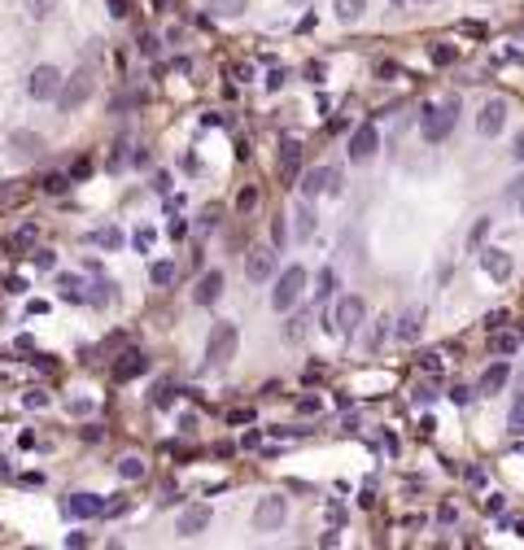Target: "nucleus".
I'll return each mask as SVG.
<instances>
[{
	"mask_svg": "<svg viewBox=\"0 0 524 550\" xmlns=\"http://www.w3.org/2000/svg\"><path fill=\"white\" fill-rule=\"evenodd\" d=\"M455 118H459V96H450V101H441V105H429L424 110V140L441 144L455 131Z\"/></svg>",
	"mask_w": 524,
	"mask_h": 550,
	"instance_id": "obj_1",
	"label": "nucleus"
},
{
	"mask_svg": "<svg viewBox=\"0 0 524 550\" xmlns=\"http://www.w3.org/2000/svg\"><path fill=\"white\" fill-rule=\"evenodd\" d=\"M92 74L88 70H74L70 79H62V92H57V110L62 114H74V110H83L88 105V96H92Z\"/></svg>",
	"mask_w": 524,
	"mask_h": 550,
	"instance_id": "obj_2",
	"label": "nucleus"
},
{
	"mask_svg": "<svg viewBox=\"0 0 524 550\" xmlns=\"http://www.w3.org/2000/svg\"><path fill=\"white\" fill-rule=\"evenodd\" d=\"M302 288H306V267H289L276 280V288H271V310H293Z\"/></svg>",
	"mask_w": 524,
	"mask_h": 550,
	"instance_id": "obj_3",
	"label": "nucleus"
},
{
	"mask_svg": "<svg viewBox=\"0 0 524 550\" xmlns=\"http://www.w3.org/2000/svg\"><path fill=\"white\" fill-rule=\"evenodd\" d=\"M236 345H240V332H236V323H214L210 337H206V358L219 367V363H228L236 354Z\"/></svg>",
	"mask_w": 524,
	"mask_h": 550,
	"instance_id": "obj_4",
	"label": "nucleus"
},
{
	"mask_svg": "<svg viewBox=\"0 0 524 550\" xmlns=\"http://www.w3.org/2000/svg\"><path fill=\"white\" fill-rule=\"evenodd\" d=\"M363 319H367V302H363V297H341L337 310H332V332L354 337L363 328Z\"/></svg>",
	"mask_w": 524,
	"mask_h": 550,
	"instance_id": "obj_5",
	"label": "nucleus"
},
{
	"mask_svg": "<svg viewBox=\"0 0 524 550\" xmlns=\"http://www.w3.org/2000/svg\"><path fill=\"white\" fill-rule=\"evenodd\" d=\"M284 520H289V503H284V493H267V498H258V507H254V529L271 533V529H280Z\"/></svg>",
	"mask_w": 524,
	"mask_h": 550,
	"instance_id": "obj_6",
	"label": "nucleus"
},
{
	"mask_svg": "<svg viewBox=\"0 0 524 550\" xmlns=\"http://www.w3.org/2000/svg\"><path fill=\"white\" fill-rule=\"evenodd\" d=\"M27 92L35 96V101H57V92H62V70H57V66H35L31 79H27Z\"/></svg>",
	"mask_w": 524,
	"mask_h": 550,
	"instance_id": "obj_7",
	"label": "nucleus"
},
{
	"mask_svg": "<svg viewBox=\"0 0 524 550\" xmlns=\"http://www.w3.org/2000/svg\"><path fill=\"white\" fill-rule=\"evenodd\" d=\"M245 275L254 284H267L271 275H276V249H271V245H254L245 254Z\"/></svg>",
	"mask_w": 524,
	"mask_h": 550,
	"instance_id": "obj_8",
	"label": "nucleus"
},
{
	"mask_svg": "<svg viewBox=\"0 0 524 550\" xmlns=\"http://www.w3.org/2000/svg\"><path fill=\"white\" fill-rule=\"evenodd\" d=\"M376 148H380V131L371 127V122H363V127H354V136H349V162H371L376 158Z\"/></svg>",
	"mask_w": 524,
	"mask_h": 550,
	"instance_id": "obj_9",
	"label": "nucleus"
},
{
	"mask_svg": "<svg viewBox=\"0 0 524 550\" xmlns=\"http://www.w3.org/2000/svg\"><path fill=\"white\" fill-rule=\"evenodd\" d=\"M503 127H507V101H503V96H494V101H485L481 114H477V131L494 140Z\"/></svg>",
	"mask_w": 524,
	"mask_h": 550,
	"instance_id": "obj_10",
	"label": "nucleus"
},
{
	"mask_svg": "<svg viewBox=\"0 0 524 550\" xmlns=\"http://www.w3.org/2000/svg\"><path fill=\"white\" fill-rule=\"evenodd\" d=\"M105 511H110V503L101 493H70L66 498V515H74V520H96Z\"/></svg>",
	"mask_w": 524,
	"mask_h": 550,
	"instance_id": "obj_11",
	"label": "nucleus"
},
{
	"mask_svg": "<svg viewBox=\"0 0 524 550\" xmlns=\"http://www.w3.org/2000/svg\"><path fill=\"white\" fill-rule=\"evenodd\" d=\"M481 271L489 275V280H511V271H516V262H511V254L507 249H481Z\"/></svg>",
	"mask_w": 524,
	"mask_h": 550,
	"instance_id": "obj_12",
	"label": "nucleus"
},
{
	"mask_svg": "<svg viewBox=\"0 0 524 550\" xmlns=\"http://www.w3.org/2000/svg\"><path fill=\"white\" fill-rule=\"evenodd\" d=\"M280 180L284 184L302 180V144L297 140H280Z\"/></svg>",
	"mask_w": 524,
	"mask_h": 550,
	"instance_id": "obj_13",
	"label": "nucleus"
},
{
	"mask_svg": "<svg viewBox=\"0 0 524 550\" xmlns=\"http://www.w3.org/2000/svg\"><path fill=\"white\" fill-rule=\"evenodd\" d=\"M223 297V271H206L202 280H197V288H192V302L197 306H214Z\"/></svg>",
	"mask_w": 524,
	"mask_h": 550,
	"instance_id": "obj_14",
	"label": "nucleus"
},
{
	"mask_svg": "<svg viewBox=\"0 0 524 550\" xmlns=\"http://www.w3.org/2000/svg\"><path fill=\"white\" fill-rule=\"evenodd\" d=\"M149 371V358L140 354V349H127V354H118V363H114V380H136V376H144Z\"/></svg>",
	"mask_w": 524,
	"mask_h": 550,
	"instance_id": "obj_15",
	"label": "nucleus"
},
{
	"mask_svg": "<svg viewBox=\"0 0 524 550\" xmlns=\"http://www.w3.org/2000/svg\"><path fill=\"white\" fill-rule=\"evenodd\" d=\"M175 529H180V537H197V533H206V529H210V507H206V503L188 507V511L180 515V524H175Z\"/></svg>",
	"mask_w": 524,
	"mask_h": 550,
	"instance_id": "obj_16",
	"label": "nucleus"
},
{
	"mask_svg": "<svg viewBox=\"0 0 524 550\" xmlns=\"http://www.w3.org/2000/svg\"><path fill=\"white\" fill-rule=\"evenodd\" d=\"M328 180H332V166H315V170H302V184L297 188H302L306 201H315L319 192H328Z\"/></svg>",
	"mask_w": 524,
	"mask_h": 550,
	"instance_id": "obj_17",
	"label": "nucleus"
},
{
	"mask_svg": "<svg viewBox=\"0 0 524 550\" xmlns=\"http://www.w3.org/2000/svg\"><path fill=\"white\" fill-rule=\"evenodd\" d=\"M419 332H424V310H407L402 319H397V328H393V337H397V341H407V345H415Z\"/></svg>",
	"mask_w": 524,
	"mask_h": 550,
	"instance_id": "obj_18",
	"label": "nucleus"
},
{
	"mask_svg": "<svg viewBox=\"0 0 524 550\" xmlns=\"http://www.w3.org/2000/svg\"><path fill=\"white\" fill-rule=\"evenodd\" d=\"M9 148H13V153H22V158H40L44 140H40L35 131H13V136H9Z\"/></svg>",
	"mask_w": 524,
	"mask_h": 550,
	"instance_id": "obj_19",
	"label": "nucleus"
},
{
	"mask_svg": "<svg viewBox=\"0 0 524 550\" xmlns=\"http://www.w3.org/2000/svg\"><path fill=\"white\" fill-rule=\"evenodd\" d=\"M507 380H511V367H507V363H494V367H485V376H481V393H489V397H494V393L503 389Z\"/></svg>",
	"mask_w": 524,
	"mask_h": 550,
	"instance_id": "obj_20",
	"label": "nucleus"
},
{
	"mask_svg": "<svg viewBox=\"0 0 524 550\" xmlns=\"http://www.w3.org/2000/svg\"><path fill=\"white\" fill-rule=\"evenodd\" d=\"M57 288L66 302H88V293H83V280L79 275H57Z\"/></svg>",
	"mask_w": 524,
	"mask_h": 550,
	"instance_id": "obj_21",
	"label": "nucleus"
},
{
	"mask_svg": "<svg viewBox=\"0 0 524 550\" xmlns=\"http://www.w3.org/2000/svg\"><path fill=\"white\" fill-rule=\"evenodd\" d=\"M489 349H494L498 358H503V354H516V349H520V337H511V332L498 328V332H489Z\"/></svg>",
	"mask_w": 524,
	"mask_h": 550,
	"instance_id": "obj_22",
	"label": "nucleus"
},
{
	"mask_svg": "<svg viewBox=\"0 0 524 550\" xmlns=\"http://www.w3.org/2000/svg\"><path fill=\"white\" fill-rule=\"evenodd\" d=\"M249 0H210V18H240Z\"/></svg>",
	"mask_w": 524,
	"mask_h": 550,
	"instance_id": "obj_23",
	"label": "nucleus"
},
{
	"mask_svg": "<svg viewBox=\"0 0 524 550\" xmlns=\"http://www.w3.org/2000/svg\"><path fill=\"white\" fill-rule=\"evenodd\" d=\"M88 240H92L96 249H122V232H118V228H96Z\"/></svg>",
	"mask_w": 524,
	"mask_h": 550,
	"instance_id": "obj_24",
	"label": "nucleus"
},
{
	"mask_svg": "<svg viewBox=\"0 0 524 550\" xmlns=\"http://www.w3.org/2000/svg\"><path fill=\"white\" fill-rule=\"evenodd\" d=\"M332 288H337V271H332V267H323V271H319V280H315V302H328Z\"/></svg>",
	"mask_w": 524,
	"mask_h": 550,
	"instance_id": "obj_25",
	"label": "nucleus"
},
{
	"mask_svg": "<svg viewBox=\"0 0 524 550\" xmlns=\"http://www.w3.org/2000/svg\"><path fill=\"white\" fill-rule=\"evenodd\" d=\"M332 9H337V18H341V22H359V18H363V9H367V0H337Z\"/></svg>",
	"mask_w": 524,
	"mask_h": 550,
	"instance_id": "obj_26",
	"label": "nucleus"
},
{
	"mask_svg": "<svg viewBox=\"0 0 524 550\" xmlns=\"http://www.w3.org/2000/svg\"><path fill=\"white\" fill-rule=\"evenodd\" d=\"M118 476H122V481H140V476H144V459H136V455L118 459Z\"/></svg>",
	"mask_w": 524,
	"mask_h": 550,
	"instance_id": "obj_27",
	"label": "nucleus"
},
{
	"mask_svg": "<svg viewBox=\"0 0 524 550\" xmlns=\"http://www.w3.org/2000/svg\"><path fill=\"white\" fill-rule=\"evenodd\" d=\"M149 280H153L158 288L175 284V262H153V267H149Z\"/></svg>",
	"mask_w": 524,
	"mask_h": 550,
	"instance_id": "obj_28",
	"label": "nucleus"
},
{
	"mask_svg": "<svg viewBox=\"0 0 524 550\" xmlns=\"http://www.w3.org/2000/svg\"><path fill=\"white\" fill-rule=\"evenodd\" d=\"M310 232H315V210H310V201H306L302 210H297V236H302V240H306Z\"/></svg>",
	"mask_w": 524,
	"mask_h": 550,
	"instance_id": "obj_29",
	"label": "nucleus"
},
{
	"mask_svg": "<svg viewBox=\"0 0 524 550\" xmlns=\"http://www.w3.org/2000/svg\"><path fill=\"white\" fill-rule=\"evenodd\" d=\"M429 57H433L437 66H450V62L459 57V48H455V44H433V53H429Z\"/></svg>",
	"mask_w": 524,
	"mask_h": 550,
	"instance_id": "obj_30",
	"label": "nucleus"
},
{
	"mask_svg": "<svg viewBox=\"0 0 524 550\" xmlns=\"http://www.w3.org/2000/svg\"><path fill=\"white\" fill-rule=\"evenodd\" d=\"M306 323H310V315H293L289 328H284V337H289V341H302V337H306Z\"/></svg>",
	"mask_w": 524,
	"mask_h": 550,
	"instance_id": "obj_31",
	"label": "nucleus"
},
{
	"mask_svg": "<svg viewBox=\"0 0 524 550\" xmlns=\"http://www.w3.org/2000/svg\"><path fill=\"white\" fill-rule=\"evenodd\" d=\"M110 288H114L110 280H101V284H92V293H88V302H92V306H105V302H110V297H114Z\"/></svg>",
	"mask_w": 524,
	"mask_h": 550,
	"instance_id": "obj_32",
	"label": "nucleus"
},
{
	"mask_svg": "<svg viewBox=\"0 0 524 550\" xmlns=\"http://www.w3.org/2000/svg\"><path fill=\"white\" fill-rule=\"evenodd\" d=\"M507 423H511V433H516V437L524 433V393L516 397V406H511V419H507Z\"/></svg>",
	"mask_w": 524,
	"mask_h": 550,
	"instance_id": "obj_33",
	"label": "nucleus"
},
{
	"mask_svg": "<svg viewBox=\"0 0 524 550\" xmlns=\"http://www.w3.org/2000/svg\"><path fill=\"white\" fill-rule=\"evenodd\" d=\"M254 206H258V188H240V197H236V210H240V214H249Z\"/></svg>",
	"mask_w": 524,
	"mask_h": 550,
	"instance_id": "obj_34",
	"label": "nucleus"
},
{
	"mask_svg": "<svg viewBox=\"0 0 524 550\" xmlns=\"http://www.w3.org/2000/svg\"><path fill=\"white\" fill-rule=\"evenodd\" d=\"M31 262H35L40 271H53V267H57V254H53V249H35V254H31Z\"/></svg>",
	"mask_w": 524,
	"mask_h": 550,
	"instance_id": "obj_35",
	"label": "nucleus"
},
{
	"mask_svg": "<svg viewBox=\"0 0 524 550\" xmlns=\"http://www.w3.org/2000/svg\"><path fill=\"white\" fill-rule=\"evenodd\" d=\"M297 411H302V415H319V411H323V397H319V393H315V397H310V393L297 397Z\"/></svg>",
	"mask_w": 524,
	"mask_h": 550,
	"instance_id": "obj_36",
	"label": "nucleus"
},
{
	"mask_svg": "<svg viewBox=\"0 0 524 550\" xmlns=\"http://www.w3.org/2000/svg\"><path fill=\"white\" fill-rule=\"evenodd\" d=\"M27 9H31V18H48L57 9V0H27Z\"/></svg>",
	"mask_w": 524,
	"mask_h": 550,
	"instance_id": "obj_37",
	"label": "nucleus"
},
{
	"mask_svg": "<svg viewBox=\"0 0 524 550\" xmlns=\"http://www.w3.org/2000/svg\"><path fill=\"white\" fill-rule=\"evenodd\" d=\"M35 245V228L27 223V228H18V236H13V249H31Z\"/></svg>",
	"mask_w": 524,
	"mask_h": 550,
	"instance_id": "obj_38",
	"label": "nucleus"
},
{
	"mask_svg": "<svg viewBox=\"0 0 524 550\" xmlns=\"http://www.w3.org/2000/svg\"><path fill=\"white\" fill-rule=\"evenodd\" d=\"M70 188V175H48L44 180V192H66Z\"/></svg>",
	"mask_w": 524,
	"mask_h": 550,
	"instance_id": "obj_39",
	"label": "nucleus"
},
{
	"mask_svg": "<svg viewBox=\"0 0 524 550\" xmlns=\"http://www.w3.org/2000/svg\"><path fill=\"white\" fill-rule=\"evenodd\" d=\"M22 402H27L31 411H44V406H48V393H40V389H31L27 397H22Z\"/></svg>",
	"mask_w": 524,
	"mask_h": 550,
	"instance_id": "obj_40",
	"label": "nucleus"
},
{
	"mask_svg": "<svg viewBox=\"0 0 524 550\" xmlns=\"http://www.w3.org/2000/svg\"><path fill=\"white\" fill-rule=\"evenodd\" d=\"M132 240H136V249H144V254H149V249H153V228H140Z\"/></svg>",
	"mask_w": 524,
	"mask_h": 550,
	"instance_id": "obj_41",
	"label": "nucleus"
},
{
	"mask_svg": "<svg viewBox=\"0 0 524 550\" xmlns=\"http://www.w3.org/2000/svg\"><path fill=\"white\" fill-rule=\"evenodd\" d=\"M485 515H503V493H485Z\"/></svg>",
	"mask_w": 524,
	"mask_h": 550,
	"instance_id": "obj_42",
	"label": "nucleus"
},
{
	"mask_svg": "<svg viewBox=\"0 0 524 550\" xmlns=\"http://www.w3.org/2000/svg\"><path fill=\"white\" fill-rule=\"evenodd\" d=\"M450 402H455V406H467V402H472V389L455 385V389H450Z\"/></svg>",
	"mask_w": 524,
	"mask_h": 550,
	"instance_id": "obj_43",
	"label": "nucleus"
},
{
	"mask_svg": "<svg viewBox=\"0 0 524 550\" xmlns=\"http://www.w3.org/2000/svg\"><path fill=\"white\" fill-rule=\"evenodd\" d=\"M284 79H289V70H284V66H280V70H271V74H267V88L276 92V88H284Z\"/></svg>",
	"mask_w": 524,
	"mask_h": 550,
	"instance_id": "obj_44",
	"label": "nucleus"
},
{
	"mask_svg": "<svg viewBox=\"0 0 524 550\" xmlns=\"http://www.w3.org/2000/svg\"><path fill=\"white\" fill-rule=\"evenodd\" d=\"M289 240V232H284V218H276L271 223V245H284Z\"/></svg>",
	"mask_w": 524,
	"mask_h": 550,
	"instance_id": "obj_45",
	"label": "nucleus"
},
{
	"mask_svg": "<svg viewBox=\"0 0 524 550\" xmlns=\"http://www.w3.org/2000/svg\"><path fill=\"white\" fill-rule=\"evenodd\" d=\"M503 323H507V310H494V315L485 319V332H498V328H503Z\"/></svg>",
	"mask_w": 524,
	"mask_h": 550,
	"instance_id": "obj_46",
	"label": "nucleus"
},
{
	"mask_svg": "<svg viewBox=\"0 0 524 550\" xmlns=\"http://www.w3.org/2000/svg\"><path fill=\"white\" fill-rule=\"evenodd\" d=\"M110 13L114 18H127L132 13V0H110Z\"/></svg>",
	"mask_w": 524,
	"mask_h": 550,
	"instance_id": "obj_47",
	"label": "nucleus"
},
{
	"mask_svg": "<svg viewBox=\"0 0 524 550\" xmlns=\"http://www.w3.org/2000/svg\"><path fill=\"white\" fill-rule=\"evenodd\" d=\"M240 445H245V450H258V445H262V433H254V428H249V433L240 437Z\"/></svg>",
	"mask_w": 524,
	"mask_h": 550,
	"instance_id": "obj_48",
	"label": "nucleus"
},
{
	"mask_svg": "<svg viewBox=\"0 0 524 550\" xmlns=\"http://www.w3.org/2000/svg\"><path fill=\"white\" fill-rule=\"evenodd\" d=\"M140 53L153 57V53H158V40H153V35H140Z\"/></svg>",
	"mask_w": 524,
	"mask_h": 550,
	"instance_id": "obj_49",
	"label": "nucleus"
},
{
	"mask_svg": "<svg viewBox=\"0 0 524 550\" xmlns=\"http://www.w3.org/2000/svg\"><path fill=\"white\" fill-rule=\"evenodd\" d=\"M511 158L524 162V131H516V140H511Z\"/></svg>",
	"mask_w": 524,
	"mask_h": 550,
	"instance_id": "obj_50",
	"label": "nucleus"
},
{
	"mask_svg": "<svg viewBox=\"0 0 524 550\" xmlns=\"http://www.w3.org/2000/svg\"><path fill=\"white\" fill-rule=\"evenodd\" d=\"M419 363H424V371H441V354H424Z\"/></svg>",
	"mask_w": 524,
	"mask_h": 550,
	"instance_id": "obj_51",
	"label": "nucleus"
},
{
	"mask_svg": "<svg viewBox=\"0 0 524 550\" xmlns=\"http://www.w3.org/2000/svg\"><path fill=\"white\" fill-rule=\"evenodd\" d=\"M153 406H170V389H166V385L153 389Z\"/></svg>",
	"mask_w": 524,
	"mask_h": 550,
	"instance_id": "obj_52",
	"label": "nucleus"
},
{
	"mask_svg": "<svg viewBox=\"0 0 524 550\" xmlns=\"http://www.w3.org/2000/svg\"><path fill=\"white\" fill-rule=\"evenodd\" d=\"M88 542H92L88 533H70V537H66V546H70V550H79V546H88Z\"/></svg>",
	"mask_w": 524,
	"mask_h": 550,
	"instance_id": "obj_53",
	"label": "nucleus"
},
{
	"mask_svg": "<svg viewBox=\"0 0 524 550\" xmlns=\"http://www.w3.org/2000/svg\"><path fill=\"white\" fill-rule=\"evenodd\" d=\"M166 232H170V236H175V240H180V236H184V232H188V223H184V218H170V228H166Z\"/></svg>",
	"mask_w": 524,
	"mask_h": 550,
	"instance_id": "obj_54",
	"label": "nucleus"
},
{
	"mask_svg": "<svg viewBox=\"0 0 524 550\" xmlns=\"http://www.w3.org/2000/svg\"><path fill=\"white\" fill-rule=\"evenodd\" d=\"M485 232H489V218H481L477 228H472V245H481V236H485Z\"/></svg>",
	"mask_w": 524,
	"mask_h": 550,
	"instance_id": "obj_55",
	"label": "nucleus"
},
{
	"mask_svg": "<svg viewBox=\"0 0 524 550\" xmlns=\"http://www.w3.org/2000/svg\"><path fill=\"white\" fill-rule=\"evenodd\" d=\"M306 79H310V83H319V79H323V66H319V62H310V66H306Z\"/></svg>",
	"mask_w": 524,
	"mask_h": 550,
	"instance_id": "obj_56",
	"label": "nucleus"
},
{
	"mask_svg": "<svg viewBox=\"0 0 524 550\" xmlns=\"http://www.w3.org/2000/svg\"><path fill=\"white\" fill-rule=\"evenodd\" d=\"M228 419H232V423H249V419H254V411H249V406H245V411H232Z\"/></svg>",
	"mask_w": 524,
	"mask_h": 550,
	"instance_id": "obj_57",
	"label": "nucleus"
},
{
	"mask_svg": "<svg viewBox=\"0 0 524 550\" xmlns=\"http://www.w3.org/2000/svg\"><path fill=\"white\" fill-rule=\"evenodd\" d=\"M516 537H524V520H516Z\"/></svg>",
	"mask_w": 524,
	"mask_h": 550,
	"instance_id": "obj_58",
	"label": "nucleus"
},
{
	"mask_svg": "<svg viewBox=\"0 0 524 550\" xmlns=\"http://www.w3.org/2000/svg\"><path fill=\"white\" fill-rule=\"evenodd\" d=\"M516 455H524V441H516Z\"/></svg>",
	"mask_w": 524,
	"mask_h": 550,
	"instance_id": "obj_59",
	"label": "nucleus"
},
{
	"mask_svg": "<svg viewBox=\"0 0 524 550\" xmlns=\"http://www.w3.org/2000/svg\"><path fill=\"white\" fill-rule=\"evenodd\" d=\"M516 337H520V345H524V323H520V332H516Z\"/></svg>",
	"mask_w": 524,
	"mask_h": 550,
	"instance_id": "obj_60",
	"label": "nucleus"
},
{
	"mask_svg": "<svg viewBox=\"0 0 524 550\" xmlns=\"http://www.w3.org/2000/svg\"><path fill=\"white\" fill-rule=\"evenodd\" d=\"M289 5H306V0H289Z\"/></svg>",
	"mask_w": 524,
	"mask_h": 550,
	"instance_id": "obj_61",
	"label": "nucleus"
},
{
	"mask_svg": "<svg viewBox=\"0 0 524 550\" xmlns=\"http://www.w3.org/2000/svg\"><path fill=\"white\" fill-rule=\"evenodd\" d=\"M520 389H524V371H520Z\"/></svg>",
	"mask_w": 524,
	"mask_h": 550,
	"instance_id": "obj_62",
	"label": "nucleus"
},
{
	"mask_svg": "<svg viewBox=\"0 0 524 550\" xmlns=\"http://www.w3.org/2000/svg\"><path fill=\"white\" fill-rule=\"evenodd\" d=\"M520 214H524V197H520Z\"/></svg>",
	"mask_w": 524,
	"mask_h": 550,
	"instance_id": "obj_63",
	"label": "nucleus"
},
{
	"mask_svg": "<svg viewBox=\"0 0 524 550\" xmlns=\"http://www.w3.org/2000/svg\"><path fill=\"white\" fill-rule=\"evenodd\" d=\"M415 5H429V0H415Z\"/></svg>",
	"mask_w": 524,
	"mask_h": 550,
	"instance_id": "obj_64",
	"label": "nucleus"
}]
</instances>
